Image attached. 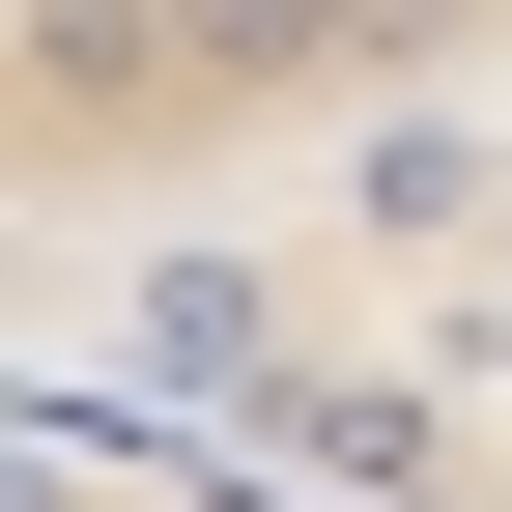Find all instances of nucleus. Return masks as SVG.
<instances>
[{
  "instance_id": "nucleus-1",
  "label": "nucleus",
  "mask_w": 512,
  "mask_h": 512,
  "mask_svg": "<svg viewBox=\"0 0 512 512\" xmlns=\"http://www.w3.org/2000/svg\"><path fill=\"white\" fill-rule=\"evenodd\" d=\"M512 228V114L484 86H370V143H342V256H456Z\"/></svg>"
},
{
  "instance_id": "nucleus-2",
  "label": "nucleus",
  "mask_w": 512,
  "mask_h": 512,
  "mask_svg": "<svg viewBox=\"0 0 512 512\" xmlns=\"http://www.w3.org/2000/svg\"><path fill=\"white\" fill-rule=\"evenodd\" d=\"M0 114L29 143H143L171 114V0H0Z\"/></svg>"
},
{
  "instance_id": "nucleus-3",
  "label": "nucleus",
  "mask_w": 512,
  "mask_h": 512,
  "mask_svg": "<svg viewBox=\"0 0 512 512\" xmlns=\"http://www.w3.org/2000/svg\"><path fill=\"white\" fill-rule=\"evenodd\" d=\"M143 342L200 370V399L285 427V399H313V256H171V285H143Z\"/></svg>"
},
{
  "instance_id": "nucleus-4",
  "label": "nucleus",
  "mask_w": 512,
  "mask_h": 512,
  "mask_svg": "<svg viewBox=\"0 0 512 512\" xmlns=\"http://www.w3.org/2000/svg\"><path fill=\"white\" fill-rule=\"evenodd\" d=\"M171 114H342V0H171Z\"/></svg>"
},
{
  "instance_id": "nucleus-5",
  "label": "nucleus",
  "mask_w": 512,
  "mask_h": 512,
  "mask_svg": "<svg viewBox=\"0 0 512 512\" xmlns=\"http://www.w3.org/2000/svg\"><path fill=\"white\" fill-rule=\"evenodd\" d=\"M484 29H512V0H342V114H370V86H456Z\"/></svg>"
},
{
  "instance_id": "nucleus-6",
  "label": "nucleus",
  "mask_w": 512,
  "mask_h": 512,
  "mask_svg": "<svg viewBox=\"0 0 512 512\" xmlns=\"http://www.w3.org/2000/svg\"><path fill=\"white\" fill-rule=\"evenodd\" d=\"M0 512H86V484H57V456H0Z\"/></svg>"
},
{
  "instance_id": "nucleus-7",
  "label": "nucleus",
  "mask_w": 512,
  "mask_h": 512,
  "mask_svg": "<svg viewBox=\"0 0 512 512\" xmlns=\"http://www.w3.org/2000/svg\"><path fill=\"white\" fill-rule=\"evenodd\" d=\"M484 285H512V256H484Z\"/></svg>"
}]
</instances>
